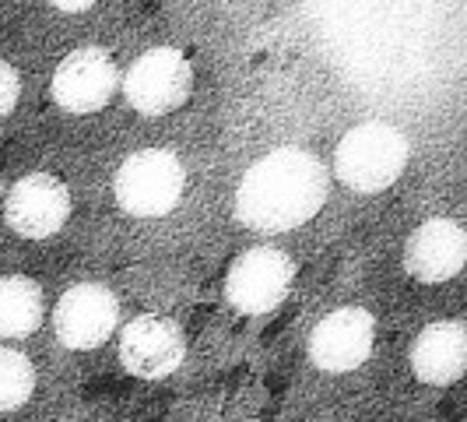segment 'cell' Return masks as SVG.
<instances>
[{"label":"cell","mask_w":467,"mask_h":422,"mask_svg":"<svg viewBox=\"0 0 467 422\" xmlns=\"http://www.w3.org/2000/svg\"><path fill=\"white\" fill-rule=\"evenodd\" d=\"M411 370L421 384L443 387L467 370V331L461 321H436L419 331L411 345Z\"/></svg>","instance_id":"obj_12"},{"label":"cell","mask_w":467,"mask_h":422,"mask_svg":"<svg viewBox=\"0 0 467 422\" xmlns=\"http://www.w3.org/2000/svg\"><path fill=\"white\" fill-rule=\"evenodd\" d=\"M7 226L25 239L57 236L70 218V190L53 173H28L4 197Z\"/></svg>","instance_id":"obj_9"},{"label":"cell","mask_w":467,"mask_h":422,"mask_svg":"<svg viewBox=\"0 0 467 422\" xmlns=\"http://www.w3.org/2000/svg\"><path fill=\"white\" fill-rule=\"evenodd\" d=\"M330 197V173L306 148H275L246 169L235 190V222L254 233H288L317 218Z\"/></svg>","instance_id":"obj_1"},{"label":"cell","mask_w":467,"mask_h":422,"mask_svg":"<svg viewBox=\"0 0 467 422\" xmlns=\"http://www.w3.org/2000/svg\"><path fill=\"white\" fill-rule=\"evenodd\" d=\"M408 138L394 123L369 120L351 127L334 152V173L345 187L358 194H376L398 184L404 165H408Z\"/></svg>","instance_id":"obj_2"},{"label":"cell","mask_w":467,"mask_h":422,"mask_svg":"<svg viewBox=\"0 0 467 422\" xmlns=\"http://www.w3.org/2000/svg\"><path fill=\"white\" fill-rule=\"evenodd\" d=\"M187 187V169L169 152V148H144L127 155L117 169L119 208L134 218H162L180 205Z\"/></svg>","instance_id":"obj_3"},{"label":"cell","mask_w":467,"mask_h":422,"mask_svg":"<svg viewBox=\"0 0 467 422\" xmlns=\"http://www.w3.org/2000/svg\"><path fill=\"white\" fill-rule=\"evenodd\" d=\"M467 260V236L453 218L421 222L404 243V271L421 285H440L461 275Z\"/></svg>","instance_id":"obj_11"},{"label":"cell","mask_w":467,"mask_h":422,"mask_svg":"<svg viewBox=\"0 0 467 422\" xmlns=\"http://www.w3.org/2000/svg\"><path fill=\"white\" fill-rule=\"evenodd\" d=\"M119 324V300L99 281H81L60 296L53 310V331L67 349L88 352L113 338Z\"/></svg>","instance_id":"obj_6"},{"label":"cell","mask_w":467,"mask_h":422,"mask_svg":"<svg viewBox=\"0 0 467 422\" xmlns=\"http://www.w3.org/2000/svg\"><path fill=\"white\" fill-rule=\"evenodd\" d=\"M0 197H4V180H0Z\"/></svg>","instance_id":"obj_17"},{"label":"cell","mask_w":467,"mask_h":422,"mask_svg":"<svg viewBox=\"0 0 467 422\" xmlns=\"http://www.w3.org/2000/svg\"><path fill=\"white\" fill-rule=\"evenodd\" d=\"M119 89L117 60L99 47H78L53 70V102L67 113H95Z\"/></svg>","instance_id":"obj_8"},{"label":"cell","mask_w":467,"mask_h":422,"mask_svg":"<svg viewBox=\"0 0 467 422\" xmlns=\"http://www.w3.org/2000/svg\"><path fill=\"white\" fill-rule=\"evenodd\" d=\"M18 95H22V78H18V70L11 68L7 60H0V120L18 106Z\"/></svg>","instance_id":"obj_15"},{"label":"cell","mask_w":467,"mask_h":422,"mask_svg":"<svg viewBox=\"0 0 467 422\" xmlns=\"http://www.w3.org/2000/svg\"><path fill=\"white\" fill-rule=\"evenodd\" d=\"M296 279V264L278 247H254L246 254H239L225 275V300L239 313H271L285 303V296L292 292Z\"/></svg>","instance_id":"obj_5"},{"label":"cell","mask_w":467,"mask_h":422,"mask_svg":"<svg viewBox=\"0 0 467 422\" xmlns=\"http://www.w3.org/2000/svg\"><path fill=\"white\" fill-rule=\"evenodd\" d=\"M57 11H67V15H78V11H88V7H95L99 0H49Z\"/></svg>","instance_id":"obj_16"},{"label":"cell","mask_w":467,"mask_h":422,"mask_svg":"<svg viewBox=\"0 0 467 422\" xmlns=\"http://www.w3.org/2000/svg\"><path fill=\"white\" fill-rule=\"evenodd\" d=\"M193 92V68L172 47H155L140 53L123 78V95L140 117H165L180 110Z\"/></svg>","instance_id":"obj_4"},{"label":"cell","mask_w":467,"mask_h":422,"mask_svg":"<svg viewBox=\"0 0 467 422\" xmlns=\"http://www.w3.org/2000/svg\"><path fill=\"white\" fill-rule=\"evenodd\" d=\"M187 355V338L176 321L144 313L134 317L119 334V363L130 376L140 380H162L176 374Z\"/></svg>","instance_id":"obj_10"},{"label":"cell","mask_w":467,"mask_h":422,"mask_svg":"<svg viewBox=\"0 0 467 422\" xmlns=\"http://www.w3.org/2000/svg\"><path fill=\"white\" fill-rule=\"evenodd\" d=\"M376 342V321L362 306H341L330 310L327 317L309 334V359L324 374H351L358 370Z\"/></svg>","instance_id":"obj_7"},{"label":"cell","mask_w":467,"mask_h":422,"mask_svg":"<svg viewBox=\"0 0 467 422\" xmlns=\"http://www.w3.org/2000/svg\"><path fill=\"white\" fill-rule=\"evenodd\" d=\"M36 391V370L18 349H0V412H15Z\"/></svg>","instance_id":"obj_14"},{"label":"cell","mask_w":467,"mask_h":422,"mask_svg":"<svg viewBox=\"0 0 467 422\" xmlns=\"http://www.w3.org/2000/svg\"><path fill=\"white\" fill-rule=\"evenodd\" d=\"M47 317L43 289L28 275H4L0 279V338H28Z\"/></svg>","instance_id":"obj_13"}]
</instances>
